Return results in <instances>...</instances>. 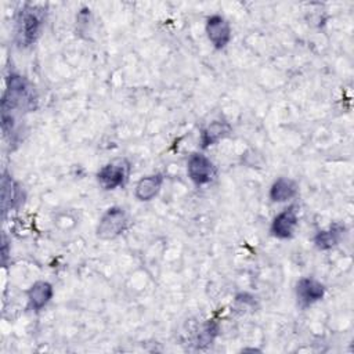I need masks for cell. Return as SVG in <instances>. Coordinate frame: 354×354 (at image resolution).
Masks as SVG:
<instances>
[{"label":"cell","instance_id":"cell-2","mask_svg":"<svg viewBox=\"0 0 354 354\" xmlns=\"http://www.w3.org/2000/svg\"><path fill=\"white\" fill-rule=\"evenodd\" d=\"M44 25V10L37 6L26 4L17 15L15 36L17 41L22 47L33 44Z\"/></svg>","mask_w":354,"mask_h":354},{"label":"cell","instance_id":"cell-9","mask_svg":"<svg viewBox=\"0 0 354 354\" xmlns=\"http://www.w3.org/2000/svg\"><path fill=\"white\" fill-rule=\"evenodd\" d=\"M22 192L18 187V184L12 180L10 174L6 171L1 177V210L3 214H6L8 210L17 207L21 203Z\"/></svg>","mask_w":354,"mask_h":354},{"label":"cell","instance_id":"cell-15","mask_svg":"<svg viewBox=\"0 0 354 354\" xmlns=\"http://www.w3.org/2000/svg\"><path fill=\"white\" fill-rule=\"evenodd\" d=\"M1 253H3V261L6 263V259H7V242H6V236L3 235V250H1Z\"/></svg>","mask_w":354,"mask_h":354},{"label":"cell","instance_id":"cell-4","mask_svg":"<svg viewBox=\"0 0 354 354\" xmlns=\"http://www.w3.org/2000/svg\"><path fill=\"white\" fill-rule=\"evenodd\" d=\"M127 216L122 207H109L101 217L97 235L101 239H113L119 236L127 227Z\"/></svg>","mask_w":354,"mask_h":354},{"label":"cell","instance_id":"cell-12","mask_svg":"<svg viewBox=\"0 0 354 354\" xmlns=\"http://www.w3.org/2000/svg\"><path fill=\"white\" fill-rule=\"evenodd\" d=\"M297 194V185L293 180L286 177H279L275 180L270 188V199L272 202H285L292 199Z\"/></svg>","mask_w":354,"mask_h":354},{"label":"cell","instance_id":"cell-13","mask_svg":"<svg viewBox=\"0 0 354 354\" xmlns=\"http://www.w3.org/2000/svg\"><path fill=\"white\" fill-rule=\"evenodd\" d=\"M231 127L227 122L214 120L209 126H206L201 133V142L203 148H207L209 145L216 144L221 138H224L230 133Z\"/></svg>","mask_w":354,"mask_h":354},{"label":"cell","instance_id":"cell-6","mask_svg":"<svg viewBox=\"0 0 354 354\" xmlns=\"http://www.w3.org/2000/svg\"><path fill=\"white\" fill-rule=\"evenodd\" d=\"M206 33L214 48H224L231 40L230 22L221 15H212L206 21Z\"/></svg>","mask_w":354,"mask_h":354},{"label":"cell","instance_id":"cell-3","mask_svg":"<svg viewBox=\"0 0 354 354\" xmlns=\"http://www.w3.org/2000/svg\"><path fill=\"white\" fill-rule=\"evenodd\" d=\"M130 173V165L126 159H116L102 166L97 173L98 184L109 191L123 185L127 181Z\"/></svg>","mask_w":354,"mask_h":354},{"label":"cell","instance_id":"cell-11","mask_svg":"<svg viewBox=\"0 0 354 354\" xmlns=\"http://www.w3.org/2000/svg\"><path fill=\"white\" fill-rule=\"evenodd\" d=\"M163 183V176L156 173L142 177L136 185V198L138 201H151L158 195Z\"/></svg>","mask_w":354,"mask_h":354},{"label":"cell","instance_id":"cell-1","mask_svg":"<svg viewBox=\"0 0 354 354\" xmlns=\"http://www.w3.org/2000/svg\"><path fill=\"white\" fill-rule=\"evenodd\" d=\"M36 98L25 77L11 73L7 79V88L1 100V115H11L14 109H35Z\"/></svg>","mask_w":354,"mask_h":354},{"label":"cell","instance_id":"cell-10","mask_svg":"<svg viewBox=\"0 0 354 354\" xmlns=\"http://www.w3.org/2000/svg\"><path fill=\"white\" fill-rule=\"evenodd\" d=\"M53 297V286L46 281L35 282L28 290L29 306L33 310H41Z\"/></svg>","mask_w":354,"mask_h":354},{"label":"cell","instance_id":"cell-14","mask_svg":"<svg viewBox=\"0 0 354 354\" xmlns=\"http://www.w3.org/2000/svg\"><path fill=\"white\" fill-rule=\"evenodd\" d=\"M342 231H343V227L340 224H333L328 230L317 232V235L314 236V243L317 249L319 250L332 249L339 242Z\"/></svg>","mask_w":354,"mask_h":354},{"label":"cell","instance_id":"cell-7","mask_svg":"<svg viewBox=\"0 0 354 354\" xmlns=\"http://www.w3.org/2000/svg\"><path fill=\"white\" fill-rule=\"evenodd\" d=\"M325 295V286L314 278H301L296 285L297 301L301 307H308L315 301L321 300Z\"/></svg>","mask_w":354,"mask_h":354},{"label":"cell","instance_id":"cell-5","mask_svg":"<svg viewBox=\"0 0 354 354\" xmlns=\"http://www.w3.org/2000/svg\"><path fill=\"white\" fill-rule=\"evenodd\" d=\"M188 176L196 185H203L212 181L214 176V166L209 158L202 153H192L187 165Z\"/></svg>","mask_w":354,"mask_h":354},{"label":"cell","instance_id":"cell-8","mask_svg":"<svg viewBox=\"0 0 354 354\" xmlns=\"http://www.w3.org/2000/svg\"><path fill=\"white\" fill-rule=\"evenodd\" d=\"M297 227V210L296 206H289L275 216L271 224V232L279 239L290 238Z\"/></svg>","mask_w":354,"mask_h":354}]
</instances>
